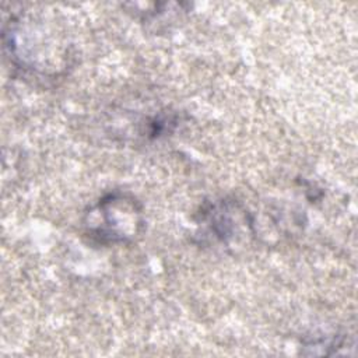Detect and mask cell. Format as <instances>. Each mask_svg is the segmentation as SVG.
Instances as JSON below:
<instances>
[{"mask_svg":"<svg viewBox=\"0 0 358 358\" xmlns=\"http://www.w3.org/2000/svg\"><path fill=\"white\" fill-rule=\"evenodd\" d=\"M85 228L91 238L102 243L133 241L143 228L141 206L124 193L106 194L87 213Z\"/></svg>","mask_w":358,"mask_h":358,"instance_id":"obj_1","label":"cell"}]
</instances>
